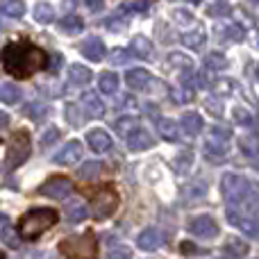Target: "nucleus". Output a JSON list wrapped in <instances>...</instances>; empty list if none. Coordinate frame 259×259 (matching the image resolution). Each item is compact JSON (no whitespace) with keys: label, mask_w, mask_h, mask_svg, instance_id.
<instances>
[{"label":"nucleus","mask_w":259,"mask_h":259,"mask_svg":"<svg viewBox=\"0 0 259 259\" xmlns=\"http://www.w3.org/2000/svg\"><path fill=\"white\" fill-rule=\"evenodd\" d=\"M50 57L44 48L30 44V41H12L3 48V66L16 80H27L34 73L48 68Z\"/></svg>","instance_id":"f257e3e1"},{"label":"nucleus","mask_w":259,"mask_h":259,"mask_svg":"<svg viewBox=\"0 0 259 259\" xmlns=\"http://www.w3.org/2000/svg\"><path fill=\"white\" fill-rule=\"evenodd\" d=\"M57 221H59L57 209H50V207H34V209H27L16 223L18 237H21L23 241H34V239H39L46 230L53 228Z\"/></svg>","instance_id":"f03ea898"},{"label":"nucleus","mask_w":259,"mask_h":259,"mask_svg":"<svg viewBox=\"0 0 259 259\" xmlns=\"http://www.w3.org/2000/svg\"><path fill=\"white\" fill-rule=\"evenodd\" d=\"M259 191L257 184H252L248 178L239 173H225L221 178V193H223V200L230 207H243L252 196Z\"/></svg>","instance_id":"7ed1b4c3"},{"label":"nucleus","mask_w":259,"mask_h":259,"mask_svg":"<svg viewBox=\"0 0 259 259\" xmlns=\"http://www.w3.org/2000/svg\"><path fill=\"white\" fill-rule=\"evenodd\" d=\"M118 205H121V196H118L114 184H103V187L94 189L89 193V207L96 221H105L109 216H114Z\"/></svg>","instance_id":"20e7f679"},{"label":"nucleus","mask_w":259,"mask_h":259,"mask_svg":"<svg viewBox=\"0 0 259 259\" xmlns=\"http://www.w3.org/2000/svg\"><path fill=\"white\" fill-rule=\"evenodd\" d=\"M59 252L66 259H96L98 257V239L94 232L66 237L59 241Z\"/></svg>","instance_id":"39448f33"},{"label":"nucleus","mask_w":259,"mask_h":259,"mask_svg":"<svg viewBox=\"0 0 259 259\" xmlns=\"http://www.w3.org/2000/svg\"><path fill=\"white\" fill-rule=\"evenodd\" d=\"M32 155V139L25 130H18L5 141V173L18 168L25 164L27 157Z\"/></svg>","instance_id":"423d86ee"},{"label":"nucleus","mask_w":259,"mask_h":259,"mask_svg":"<svg viewBox=\"0 0 259 259\" xmlns=\"http://www.w3.org/2000/svg\"><path fill=\"white\" fill-rule=\"evenodd\" d=\"M225 219H228L230 225H234L237 230L246 232L248 237L259 239V219H257V216L243 214L241 209H234V207H230V209L225 211Z\"/></svg>","instance_id":"0eeeda50"},{"label":"nucleus","mask_w":259,"mask_h":259,"mask_svg":"<svg viewBox=\"0 0 259 259\" xmlns=\"http://www.w3.org/2000/svg\"><path fill=\"white\" fill-rule=\"evenodd\" d=\"M39 193L46 198H53V200H66V198L73 193V182L68 178L55 175V178H48L44 184H41Z\"/></svg>","instance_id":"6e6552de"},{"label":"nucleus","mask_w":259,"mask_h":259,"mask_svg":"<svg viewBox=\"0 0 259 259\" xmlns=\"http://www.w3.org/2000/svg\"><path fill=\"white\" fill-rule=\"evenodd\" d=\"M205 152L209 157V161H225V152H228V132L221 127H214L207 139V146H205Z\"/></svg>","instance_id":"1a4fd4ad"},{"label":"nucleus","mask_w":259,"mask_h":259,"mask_svg":"<svg viewBox=\"0 0 259 259\" xmlns=\"http://www.w3.org/2000/svg\"><path fill=\"white\" fill-rule=\"evenodd\" d=\"M187 230L198 239H214L219 234V223H216L211 216L202 214V216H196L187 223Z\"/></svg>","instance_id":"9d476101"},{"label":"nucleus","mask_w":259,"mask_h":259,"mask_svg":"<svg viewBox=\"0 0 259 259\" xmlns=\"http://www.w3.org/2000/svg\"><path fill=\"white\" fill-rule=\"evenodd\" d=\"M164 243H166V234H164V232H159L157 228H148V230H143V232L137 237V246L141 248V250H146V252L159 250V248L164 246Z\"/></svg>","instance_id":"9b49d317"},{"label":"nucleus","mask_w":259,"mask_h":259,"mask_svg":"<svg viewBox=\"0 0 259 259\" xmlns=\"http://www.w3.org/2000/svg\"><path fill=\"white\" fill-rule=\"evenodd\" d=\"M80 157H82V143L77 141V139H73V141H68L66 146L55 155V164L71 166V164H75V161H80Z\"/></svg>","instance_id":"f8f14e48"},{"label":"nucleus","mask_w":259,"mask_h":259,"mask_svg":"<svg viewBox=\"0 0 259 259\" xmlns=\"http://www.w3.org/2000/svg\"><path fill=\"white\" fill-rule=\"evenodd\" d=\"M87 141H89V148L94 152H107V150H112V146H114V141H112L107 130H98V127L89 130Z\"/></svg>","instance_id":"ddd939ff"},{"label":"nucleus","mask_w":259,"mask_h":259,"mask_svg":"<svg viewBox=\"0 0 259 259\" xmlns=\"http://www.w3.org/2000/svg\"><path fill=\"white\" fill-rule=\"evenodd\" d=\"M155 146V139L148 130L137 127L132 134H127V148L130 150H148V148Z\"/></svg>","instance_id":"4468645a"},{"label":"nucleus","mask_w":259,"mask_h":259,"mask_svg":"<svg viewBox=\"0 0 259 259\" xmlns=\"http://www.w3.org/2000/svg\"><path fill=\"white\" fill-rule=\"evenodd\" d=\"M82 105H84V112L91 118H103L105 116V103L100 100V96L96 91H84L82 94Z\"/></svg>","instance_id":"2eb2a0df"},{"label":"nucleus","mask_w":259,"mask_h":259,"mask_svg":"<svg viewBox=\"0 0 259 259\" xmlns=\"http://www.w3.org/2000/svg\"><path fill=\"white\" fill-rule=\"evenodd\" d=\"M125 82L130 89H146L152 82V75L146 71V68H130L125 73Z\"/></svg>","instance_id":"dca6fc26"},{"label":"nucleus","mask_w":259,"mask_h":259,"mask_svg":"<svg viewBox=\"0 0 259 259\" xmlns=\"http://www.w3.org/2000/svg\"><path fill=\"white\" fill-rule=\"evenodd\" d=\"M105 53H107V48H105V44L100 39H87L84 44H82V55H84L89 62H100V59L105 57Z\"/></svg>","instance_id":"f3484780"},{"label":"nucleus","mask_w":259,"mask_h":259,"mask_svg":"<svg viewBox=\"0 0 259 259\" xmlns=\"http://www.w3.org/2000/svg\"><path fill=\"white\" fill-rule=\"evenodd\" d=\"M91 71L87 66H82V64H73L71 71H68V84L73 87H84L91 82Z\"/></svg>","instance_id":"a211bd4d"},{"label":"nucleus","mask_w":259,"mask_h":259,"mask_svg":"<svg viewBox=\"0 0 259 259\" xmlns=\"http://www.w3.org/2000/svg\"><path fill=\"white\" fill-rule=\"evenodd\" d=\"M130 50H132V55L134 57H139V59H148L152 55V44H150V39L148 36H134L132 41H130Z\"/></svg>","instance_id":"6ab92c4d"},{"label":"nucleus","mask_w":259,"mask_h":259,"mask_svg":"<svg viewBox=\"0 0 259 259\" xmlns=\"http://www.w3.org/2000/svg\"><path fill=\"white\" fill-rule=\"evenodd\" d=\"M180 41H182L187 48H191V50H200L202 46H205V41H207V34H205V30L198 25L193 32H184V34L180 36Z\"/></svg>","instance_id":"aec40b11"},{"label":"nucleus","mask_w":259,"mask_h":259,"mask_svg":"<svg viewBox=\"0 0 259 259\" xmlns=\"http://www.w3.org/2000/svg\"><path fill=\"white\" fill-rule=\"evenodd\" d=\"M157 130H159L161 139H166V141H180V125L173 118H159Z\"/></svg>","instance_id":"412c9836"},{"label":"nucleus","mask_w":259,"mask_h":259,"mask_svg":"<svg viewBox=\"0 0 259 259\" xmlns=\"http://www.w3.org/2000/svg\"><path fill=\"white\" fill-rule=\"evenodd\" d=\"M180 123H182V130L189 134V137H196V134L202 132V118L198 112H187Z\"/></svg>","instance_id":"4be33fe9"},{"label":"nucleus","mask_w":259,"mask_h":259,"mask_svg":"<svg viewBox=\"0 0 259 259\" xmlns=\"http://www.w3.org/2000/svg\"><path fill=\"white\" fill-rule=\"evenodd\" d=\"M59 30L66 32V34H80L84 30V21H82L77 14H66V16L59 21Z\"/></svg>","instance_id":"5701e85b"},{"label":"nucleus","mask_w":259,"mask_h":259,"mask_svg":"<svg viewBox=\"0 0 259 259\" xmlns=\"http://www.w3.org/2000/svg\"><path fill=\"white\" fill-rule=\"evenodd\" d=\"M98 89L103 91V94H107V96L116 94V89H118V75H116L114 71L100 73V77H98Z\"/></svg>","instance_id":"b1692460"},{"label":"nucleus","mask_w":259,"mask_h":259,"mask_svg":"<svg viewBox=\"0 0 259 259\" xmlns=\"http://www.w3.org/2000/svg\"><path fill=\"white\" fill-rule=\"evenodd\" d=\"M223 250L228 252L230 257H234V259H243L248 255V250H250V248H248V243L243 241V239H228V241H225V246H223Z\"/></svg>","instance_id":"393cba45"},{"label":"nucleus","mask_w":259,"mask_h":259,"mask_svg":"<svg viewBox=\"0 0 259 259\" xmlns=\"http://www.w3.org/2000/svg\"><path fill=\"white\" fill-rule=\"evenodd\" d=\"M89 209H91V207H87V205H82V202L73 200L71 205L66 207V221H68V223H82V221L89 216Z\"/></svg>","instance_id":"a878e982"},{"label":"nucleus","mask_w":259,"mask_h":259,"mask_svg":"<svg viewBox=\"0 0 259 259\" xmlns=\"http://www.w3.org/2000/svg\"><path fill=\"white\" fill-rule=\"evenodd\" d=\"M53 18H55V9L50 3H36L34 5V21L36 23L48 25V23H53Z\"/></svg>","instance_id":"bb28decb"},{"label":"nucleus","mask_w":259,"mask_h":259,"mask_svg":"<svg viewBox=\"0 0 259 259\" xmlns=\"http://www.w3.org/2000/svg\"><path fill=\"white\" fill-rule=\"evenodd\" d=\"M221 36L228 41H234V44H239V41L246 39V30H243L239 23H230V25L221 27Z\"/></svg>","instance_id":"cd10ccee"},{"label":"nucleus","mask_w":259,"mask_h":259,"mask_svg":"<svg viewBox=\"0 0 259 259\" xmlns=\"http://www.w3.org/2000/svg\"><path fill=\"white\" fill-rule=\"evenodd\" d=\"M0 98H3L5 105H16L21 100V89L16 84H12V82H5L0 87Z\"/></svg>","instance_id":"c85d7f7f"},{"label":"nucleus","mask_w":259,"mask_h":259,"mask_svg":"<svg viewBox=\"0 0 259 259\" xmlns=\"http://www.w3.org/2000/svg\"><path fill=\"white\" fill-rule=\"evenodd\" d=\"M239 148H241V152H246L248 157H257L259 155V134L241 137L239 139Z\"/></svg>","instance_id":"c756f323"},{"label":"nucleus","mask_w":259,"mask_h":259,"mask_svg":"<svg viewBox=\"0 0 259 259\" xmlns=\"http://www.w3.org/2000/svg\"><path fill=\"white\" fill-rule=\"evenodd\" d=\"M3 14L9 18H21L25 14V3L23 0H3Z\"/></svg>","instance_id":"7c9ffc66"},{"label":"nucleus","mask_w":259,"mask_h":259,"mask_svg":"<svg viewBox=\"0 0 259 259\" xmlns=\"http://www.w3.org/2000/svg\"><path fill=\"white\" fill-rule=\"evenodd\" d=\"M170 98H173V103H180V105L191 103L193 100V87H189V84L173 87V89H170Z\"/></svg>","instance_id":"2f4dec72"},{"label":"nucleus","mask_w":259,"mask_h":259,"mask_svg":"<svg viewBox=\"0 0 259 259\" xmlns=\"http://www.w3.org/2000/svg\"><path fill=\"white\" fill-rule=\"evenodd\" d=\"M205 66L209 68V71H225V68L230 66V62L223 53H209L205 57Z\"/></svg>","instance_id":"473e14b6"},{"label":"nucleus","mask_w":259,"mask_h":259,"mask_svg":"<svg viewBox=\"0 0 259 259\" xmlns=\"http://www.w3.org/2000/svg\"><path fill=\"white\" fill-rule=\"evenodd\" d=\"M114 127H116L118 134L127 137V134H132L134 130L139 127V118H137V116H121L116 123H114Z\"/></svg>","instance_id":"72a5a7b5"},{"label":"nucleus","mask_w":259,"mask_h":259,"mask_svg":"<svg viewBox=\"0 0 259 259\" xmlns=\"http://www.w3.org/2000/svg\"><path fill=\"white\" fill-rule=\"evenodd\" d=\"M168 64H170V66L182 68V73L193 71V62H191V57H187V55H182V53H170V55H168Z\"/></svg>","instance_id":"f704fd0d"},{"label":"nucleus","mask_w":259,"mask_h":259,"mask_svg":"<svg viewBox=\"0 0 259 259\" xmlns=\"http://www.w3.org/2000/svg\"><path fill=\"white\" fill-rule=\"evenodd\" d=\"M25 114L32 118V121H44L46 116H48V105L46 103H32V105H27L25 107Z\"/></svg>","instance_id":"c9c22d12"},{"label":"nucleus","mask_w":259,"mask_h":259,"mask_svg":"<svg viewBox=\"0 0 259 259\" xmlns=\"http://www.w3.org/2000/svg\"><path fill=\"white\" fill-rule=\"evenodd\" d=\"M207 191V184L205 182H191L182 189V196L184 198H202Z\"/></svg>","instance_id":"e433bc0d"},{"label":"nucleus","mask_w":259,"mask_h":259,"mask_svg":"<svg viewBox=\"0 0 259 259\" xmlns=\"http://www.w3.org/2000/svg\"><path fill=\"white\" fill-rule=\"evenodd\" d=\"M100 170H103V164H100V161H89V164L80 166L77 175H80L82 180H91V178H96V175H98Z\"/></svg>","instance_id":"4c0bfd02"},{"label":"nucleus","mask_w":259,"mask_h":259,"mask_svg":"<svg viewBox=\"0 0 259 259\" xmlns=\"http://www.w3.org/2000/svg\"><path fill=\"white\" fill-rule=\"evenodd\" d=\"M232 116H234V121H237V125H243V127H252V125H255L252 114L246 112V109H241V107H234Z\"/></svg>","instance_id":"58836bf2"},{"label":"nucleus","mask_w":259,"mask_h":259,"mask_svg":"<svg viewBox=\"0 0 259 259\" xmlns=\"http://www.w3.org/2000/svg\"><path fill=\"white\" fill-rule=\"evenodd\" d=\"M191 164H193V155H191V150H184L182 155H178V159L173 161L175 170H180V173H187L189 166H191Z\"/></svg>","instance_id":"ea45409f"},{"label":"nucleus","mask_w":259,"mask_h":259,"mask_svg":"<svg viewBox=\"0 0 259 259\" xmlns=\"http://www.w3.org/2000/svg\"><path fill=\"white\" fill-rule=\"evenodd\" d=\"M107 259H132V250L127 246H123V243H118L107 252Z\"/></svg>","instance_id":"a19ab883"},{"label":"nucleus","mask_w":259,"mask_h":259,"mask_svg":"<svg viewBox=\"0 0 259 259\" xmlns=\"http://www.w3.org/2000/svg\"><path fill=\"white\" fill-rule=\"evenodd\" d=\"M234 84H237L234 80H216L214 82V91L216 94H221V96H230V94H234Z\"/></svg>","instance_id":"79ce46f5"},{"label":"nucleus","mask_w":259,"mask_h":259,"mask_svg":"<svg viewBox=\"0 0 259 259\" xmlns=\"http://www.w3.org/2000/svg\"><path fill=\"white\" fill-rule=\"evenodd\" d=\"M118 16H121V14H118ZM118 16L107 18V21H105V27H107V30H112V32L125 30V27H127V18H118Z\"/></svg>","instance_id":"37998d69"},{"label":"nucleus","mask_w":259,"mask_h":259,"mask_svg":"<svg viewBox=\"0 0 259 259\" xmlns=\"http://www.w3.org/2000/svg\"><path fill=\"white\" fill-rule=\"evenodd\" d=\"M130 55H132V50H125V48H114L112 53H109V59H112V64H125L130 59Z\"/></svg>","instance_id":"c03bdc74"},{"label":"nucleus","mask_w":259,"mask_h":259,"mask_svg":"<svg viewBox=\"0 0 259 259\" xmlns=\"http://www.w3.org/2000/svg\"><path fill=\"white\" fill-rule=\"evenodd\" d=\"M66 116H68V123H73V125H82V114H80V109H77V105H68L66 107Z\"/></svg>","instance_id":"a18cd8bd"},{"label":"nucleus","mask_w":259,"mask_h":259,"mask_svg":"<svg viewBox=\"0 0 259 259\" xmlns=\"http://www.w3.org/2000/svg\"><path fill=\"white\" fill-rule=\"evenodd\" d=\"M230 12H232V9H230V5H225V3H214L209 9H207L209 16H228Z\"/></svg>","instance_id":"49530a36"},{"label":"nucleus","mask_w":259,"mask_h":259,"mask_svg":"<svg viewBox=\"0 0 259 259\" xmlns=\"http://www.w3.org/2000/svg\"><path fill=\"white\" fill-rule=\"evenodd\" d=\"M180 252H182V255H189V257L205 255V250H200V248H196V246H193V243H189V241H182V243H180Z\"/></svg>","instance_id":"de8ad7c7"},{"label":"nucleus","mask_w":259,"mask_h":259,"mask_svg":"<svg viewBox=\"0 0 259 259\" xmlns=\"http://www.w3.org/2000/svg\"><path fill=\"white\" fill-rule=\"evenodd\" d=\"M0 221H3V230H0V237H3V243L12 246V239H9V232H12V228H9V216H7V214H3V216H0Z\"/></svg>","instance_id":"09e8293b"},{"label":"nucleus","mask_w":259,"mask_h":259,"mask_svg":"<svg viewBox=\"0 0 259 259\" xmlns=\"http://www.w3.org/2000/svg\"><path fill=\"white\" fill-rule=\"evenodd\" d=\"M57 137H59V130H57V127L48 130V132L44 134V139H41V148H48L50 143H55V141H57Z\"/></svg>","instance_id":"8fccbe9b"},{"label":"nucleus","mask_w":259,"mask_h":259,"mask_svg":"<svg viewBox=\"0 0 259 259\" xmlns=\"http://www.w3.org/2000/svg\"><path fill=\"white\" fill-rule=\"evenodd\" d=\"M205 107L209 109L214 116H221V114H223V107H221V103H219V100H214V98H207L205 100Z\"/></svg>","instance_id":"3c124183"},{"label":"nucleus","mask_w":259,"mask_h":259,"mask_svg":"<svg viewBox=\"0 0 259 259\" xmlns=\"http://www.w3.org/2000/svg\"><path fill=\"white\" fill-rule=\"evenodd\" d=\"M84 5L89 12H103V7H105L103 0H84Z\"/></svg>","instance_id":"603ef678"},{"label":"nucleus","mask_w":259,"mask_h":259,"mask_svg":"<svg viewBox=\"0 0 259 259\" xmlns=\"http://www.w3.org/2000/svg\"><path fill=\"white\" fill-rule=\"evenodd\" d=\"M59 64H62V55H55V57L50 59L48 68H50V71H55V73H57V71H59Z\"/></svg>","instance_id":"864d4df0"},{"label":"nucleus","mask_w":259,"mask_h":259,"mask_svg":"<svg viewBox=\"0 0 259 259\" xmlns=\"http://www.w3.org/2000/svg\"><path fill=\"white\" fill-rule=\"evenodd\" d=\"M175 18H178V21H187V23H191L193 18L189 16V14H184V9H178V12H175Z\"/></svg>","instance_id":"5fc2aeb1"},{"label":"nucleus","mask_w":259,"mask_h":259,"mask_svg":"<svg viewBox=\"0 0 259 259\" xmlns=\"http://www.w3.org/2000/svg\"><path fill=\"white\" fill-rule=\"evenodd\" d=\"M148 3H152V0H141V3L132 5V9H139V12H146V9H148Z\"/></svg>","instance_id":"6e6d98bb"},{"label":"nucleus","mask_w":259,"mask_h":259,"mask_svg":"<svg viewBox=\"0 0 259 259\" xmlns=\"http://www.w3.org/2000/svg\"><path fill=\"white\" fill-rule=\"evenodd\" d=\"M252 166H255V168L259 170V155H257V157H252Z\"/></svg>","instance_id":"4d7b16f0"},{"label":"nucleus","mask_w":259,"mask_h":259,"mask_svg":"<svg viewBox=\"0 0 259 259\" xmlns=\"http://www.w3.org/2000/svg\"><path fill=\"white\" fill-rule=\"evenodd\" d=\"M7 123H9V116L7 114H3V127H7Z\"/></svg>","instance_id":"13d9d810"},{"label":"nucleus","mask_w":259,"mask_h":259,"mask_svg":"<svg viewBox=\"0 0 259 259\" xmlns=\"http://www.w3.org/2000/svg\"><path fill=\"white\" fill-rule=\"evenodd\" d=\"M187 3H191V5H200L202 0H187Z\"/></svg>","instance_id":"bf43d9fd"},{"label":"nucleus","mask_w":259,"mask_h":259,"mask_svg":"<svg viewBox=\"0 0 259 259\" xmlns=\"http://www.w3.org/2000/svg\"><path fill=\"white\" fill-rule=\"evenodd\" d=\"M257 77H259V66H257Z\"/></svg>","instance_id":"052dcab7"},{"label":"nucleus","mask_w":259,"mask_h":259,"mask_svg":"<svg viewBox=\"0 0 259 259\" xmlns=\"http://www.w3.org/2000/svg\"><path fill=\"white\" fill-rule=\"evenodd\" d=\"M216 259H225V257H216Z\"/></svg>","instance_id":"680f3d73"},{"label":"nucleus","mask_w":259,"mask_h":259,"mask_svg":"<svg viewBox=\"0 0 259 259\" xmlns=\"http://www.w3.org/2000/svg\"><path fill=\"white\" fill-rule=\"evenodd\" d=\"M255 3H259V0H255Z\"/></svg>","instance_id":"e2e57ef3"}]
</instances>
